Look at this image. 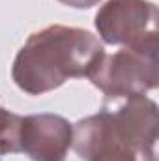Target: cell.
I'll list each match as a JSON object with an SVG mask.
<instances>
[{"label": "cell", "instance_id": "1", "mask_svg": "<svg viewBox=\"0 0 159 161\" xmlns=\"http://www.w3.org/2000/svg\"><path fill=\"white\" fill-rule=\"evenodd\" d=\"M105 49L97 36L84 28L51 25L34 32L19 49L11 77L30 96L56 90L69 79L90 77Z\"/></svg>", "mask_w": 159, "mask_h": 161}, {"label": "cell", "instance_id": "2", "mask_svg": "<svg viewBox=\"0 0 159 161\" xmlns=\"http://www.w3.org/2000/svg\"><path fill=\"white\" fill-rule=\"evenodd\" d=\"M94 25L109 45L157 51V6L150 0H109L96 13Z\"/></svg>", "mask_w": 159, "mask_h": 161}, {"label": "cell", "instance_id": "3", "mask_svg": "<svg viewBox=\"0 0 159 161\" xmlns=\"http://www.w3.org/2000/svg\"><path fill=\"white\" fill-rule=\"evenodd\" d=\"M88 79L107 97L120 99L144 96L159 84L157 51L122 47L114 54H103Z\"/></svg>", "mask_w": 159, "mask_h": 161}, {"label": "cell", "instance_id": "4", "mask_svg": "<svg viewBox=\"0 0 159 161\" xmlns=\"http://www.w3.org/2000/svg\"><path fill=\"white\" fill-rule=\"evenodd\" d=\"M116 109H109L118 141L142 161H157L159 111L146 96L123 97Z\"/></svg>", "mask_w": 159, "mask_h": 161}, {"label": "cell", "instance_id": "5", "mask_svg": "<svg viewBox=\"0 0 159 161\" xmlns=\"http://www.w3.org/2000/svg\"><path fill=\"white\" fill-rule=\"evenodd\" d=\"M73 144V125L60 114L41 113L21 118L19 150L32 161H66Z\"/></svg>", "mask_w": 159, "mask_h": 161}, {"label": "cell", "instance_id": "6", "mask_svg": "<svg viewBox=\"0 0 159 161\" xmlns=\"http://www.w3.org/2000/svg\"><path fill=\"white\" fill-rule=\"evenodd\" d=\"M21 118L23 116L15 114L0 105V158L21 152L19 150Z\"/></svg>", "mask_w": 159, "mask_h": 161}, {"label": "cell", "instance_id": "7", "mask_svg": "<svg viewBox=\"0 0 159 161\" xmlns=\"http://www.w3.org/2000/svg\"><path fill=\"white\" fill-rule=\"evenodd\" d=\"M86 161H139V158L133 150L123 146L116 139H111L101 144Z\"/></svg>", "mask_w": 159, "mask_h": 161}, {"label": "cell", "instance_id": "8", "mask_svg": "<svg viewBox=\"0 0 159 161\" xmlns=\"http://www.w3.org/2000/svg\"><path fill=\"white\" fill-rule=\"evenodd\" d=\"M69 8H77V9H86V8H92L96 4H99L101 0H58Z\"/></svg>", "mask_w": 159, "mask_h": 161}]
</instances>
